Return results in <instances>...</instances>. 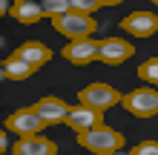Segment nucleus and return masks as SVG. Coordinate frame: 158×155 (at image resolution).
<instances>
[{
  "instance_id": "1",
  "label": "nucleus",
  "mask_w": 158,
  "mask_h": 155,
  "mask_svg": "<svg viewBox=\"0 0 158 155\" xmlns=\"http://www.w3.org/2000/svg\"><path fill=\"white\" fill-rule=\"evenodd\" d=\"M124 141H127L124 132H118L106 124H98L86 132H78V144L83 149L95 152V155H115V152L124 149Z\"/></svg>"
},
{
  "instance_id": "2",
  "label": "nucleus",
  "mask_w": 158,
  "mask_h": 155,
  "mask_svg": "<svg viewBox=\"0 0 158 155\" xmlns=\"http://www.w3.org/2000/svg\"><path fill=\"white\" fill-rule=\"evenodd\" d=\"M55 32H60L63 38L69 40H78V38H92V35L98 32V20L92 14H83V12H66L60 17H55Z\"/></svg>"
},
{
  "instance_id": "3",
  "label": "nucleus",
  "mask_w": 158,
  "mask_h": 155,
  "mask_svg": "<svg viewBox=\"0 0 158 155\" xmlns=\"http://www.w3.org/2000/svg\"><path fill=\"white\" fill-rule=\"evenodd\" d=\"M121 106L135 118H155L158 115V89H152V86L132 89V92H127L121 98Z\"/></svg>"
},
{
  "instance_id": "4",
  "label": "nucleus",
  "mask_w": 158,
  "mask_h": 155,
  "mask_svg": "<svg viewBox=\"0 0 158 155\" xmlns=\"http://www.w3.org/2000/svg\"><path fill=\"white\" fill-rule=\"evenodd\" d=\"M121 95L115 86H109V84H89V86H83L81 92H78V101L81 104H86V106H92V109H98V112H106V109H112V106H118L121 104Z\"/></svg>"
},
{
  "instance_id": "5",
  "label": "nucleus",
  "mask_w": 158,
  "mask_h": 155,
  "mask_svg": "<svg viewBox=\"0 0 158 155\" xmlns=\"http://www.w3.org/2000/svg\"><path fill=\"white\" fill-rule=\"evenodd\" d=\"M46 126H49V124L40 118V112L35 106L15 109V112L6 118V132H15L17 138H23V135H38V132L46 129Z\"/></svg>"
},
{
  "instance_id": "6",
  "label": "nucleus",
  "mask_w": 158,
  "mask_h": 155,
  "mask_svg": "<svg viewBox=\"0 0 158 155\" xmlns=\"http://www.w3.org/2000/svg\"><path fill=\"white\" fill-rule=\"evenodd\" d=\"M60 55H63L69 63H75V66H86V63L98 60V55H101V40H95V38H78V40H69L66 46H63Z\"/></svg>"
},
{
  "instance_id": "7",
  "label": "nucleus",
  "mask_w": 158,
  "mask_h": 155,
  "mask_svg": "<svg viewBox=\"0 0 158 155\" xmlns=\"http://www.w3.org/2000/svg\"><path fill=\"white\" fill-rule=\"evenodd\" d=\"M121 29L132 38H152L158 32V14L155 12H129L121 20Z\"/></svg>"
},
{
  "instance_id": "8",
  "label": "nucleus",
  "mask_w": 158,
  "mask_h": 155,
  "mask_svg": "<svg viewBox=\"0 0 158 155\" xmlns=\"http://www.w3.org/2000/svg\"><path fill=\"white\" fill-rule=\"evenodd\" d=\"M135 55V46L124 38H104L101 40V55L98 60L106 63V66H121L124 60H129Z\"/></svg>"
},
{
  "instance_id": "9",
  "label": "nucleus",
  "mask_w": 158,
  "mask_h": 155,
  "mask_svg": "<svg viewBox=\"0 0 158 155\" xmlns=\"http://www.w3.org/2000/svg\"><path fill=\"white\" fill-rule=\"evenodd\" d=\"M63 124L78 135V132H86V129H92V126L104 124V112H98V109H92V106H86V104L78 101V106L69 109V115H66V121H63Z\"/></svg>"
},
{
  "instance_id": "10",
  "label": "nucleus",
  "mask_w": 158,
  "mask_h": 155,
  "mask_svg": "<svg viewBox=\"0 0 158 155\" xmlns=\"http://www.w3.org/2000/svg\"><path fill=\"white\" fill-rule=\"evenodd\" d=\"M15 155H55L58 152V144L52 138H43V135H23V138H17V144L12 147Z\"/></svg>"
},
{
  "instance_id": "11",
  "label": "nucleus",
  "mask_w": 158,
  "mask_h": 155,
  "mask_svg": "<svg viewBox=\"0 0 158 155\" xmlns=\"http://www.w3.org/2000/svg\"><path fill=\"white\" fill-rule=\"evenodd\" d=\"M35 109H38L40 118L52 126V124H63V121H66V115H69V109H72V106L63 101V98L49 95V98H40V101L35 104Z\"/></svg>"
},
{
  "instance_id": "12",
  "label": "nucleus",
  "mask_w": 158,
  "mask_h": 155,
  "mask_svg": "<svg viewBox=\"0 0 158 155\" xmlns=\"http://www.w3.org/2000/svg\"><path fill=\"white\" fill-rule=\"evenodd\" d=\"M15 55H17V58H23L26 63H32L35 69L46 66V63L52 60V49L46 46V43H40V40H26L23 46L15 49Z\"/></svg>"
},
{
  "instance_id": "13",
  "label": "nucleus",
  "mask_w": 158,
  "mask_h": 155,
  "mask_svg": "<svg viewBox=\"0 0 158 155\" xmlns=\"http://www.w3.org/2000/svg\"><path fill=\"white\" fill-rule=\"evenodd\" d=\"M35 72L38 69H35L32 63H26L23 58H17V55H9L3 60V66H0V75L6 80H26V78H32Z\"/></svg>"
},
{
  "instance_id": "14",
  "label": "nucleus",
  "mask_w": 158,
  "mask_h": 155,
  "mask_svg": "<svg viewBox=\"0 0 158 155\" xmlns=\"http://www.w3.org/2000/svg\"><path fill=\"white\" fill-rule=\"evenodd\" d=\"M12 17L17 23H23V26H32V23H38L43 14V6L40 3H15L12 6Z\"/></svg>"
},
{
  "instance_id": "15",
  "label": "nucleus",
  "mask_w": 158,
  "mask_h": 155,
  "mask_svg": "<svg viewBox=\"0 0 158 155\" xmlns=\"http://www.w3.org/2000/svg\"><path fill=\"white\" fill-rule=\"evenodd\" d=\"M138 78L150 86H158V55L155 58H147L141 66H138Z\"/></svg>"
},
{
  "instance_id": "16",
  "label": "nucleus",
  "mask_w": 158,
  "mask_h": 155,
  "mask_svg": "<svg viewBox=\"0 0 158 155\" xmlns=\"http://www.w3.org/2000/svg\"><path fill=\"white\" fill-rule=\"evenodd\" d=\"M40 6H43V14L46 17H60V14H66L72 12V0H40Z\"/></svg>"
},
{
  "instance_id": "17",
  "label": "nucleus",
  "mask_w": 158,
  "mask_h": 155,
  "mask_svg": "<svg viewBox=\"0 0 158 155\" xmlns=\"http://www.w3.org/2000/svg\"><path fill=\"white\" fill-rule=\"evenodd\" d=\"M72 9L83 14H92L95 9H101V0H72Z\"/></svg>"
},
{
  "instance_id": "18",
  "label": "nucleus",
  "mask_w": 158,
  "mask_h": 155,
  "mask_svg": "<svg viewBox=\"0 0 158 155\" xmlns=\"http://www.w3.org/2000/svg\"><path fill=\"white\" fill-rule=\"evenodd\" d=\"M132 155H158V141H141V144H135Z\"/></svg>"
},
{
  "instance_id": "19",
  "label": "nucleus",
  "mask_w": 158,
  "mask_h": 155,
  "mask_svg": "<svg viewBox=\"0 0 158 155\" xmlns=\"http://www.w3.org/2000/svg\"><path fill=\"white\" fill-rule=\"evenodd\" d=\"M118 3H124V0H101V6H118Z\"/></svg>"
},
{
  "instance_id": "20",
  "label": "nucleus",
  "mask_w": 158,
  "mask_h": 155,
  "mask_svg": "<svg viewBox=\"0 0 158 155\" xmlns=\"http://www.w3.org/2000/svg\"><path fill=\"white\" fill-rule=\"evenodd\" d=\"M9 12V0H0V14H6Z\"/></svg>"
},
{
  "instance_id": "21",
  "label": "nucleus",
  "mask_w": 158,
  "mask_h": 155,
  "mask_svg": "<svg viewBox=\"0 0 158 155\" xmlns=\"http://www.w3.org/2000/svg\"><path fill=\"white\" fill-rule=\"evenodd\" d=\"M15 3H40V0H15Z\"/></svg>"
},
{
  "instance_id": "22",
  "label": "nucleus",
  "mask_w": 158,
  "mask_h": 155,
  "mask_svg": "<svg viewBox=\"0 0 158 155\" xmlns=\"http://www.w3.org/2000/svg\"><path fill=\"white\" fill-rule=\"evenodd\" d=\"M152 3H155V6H158V0H152Z\"/></svg>"
}]
</instances>
